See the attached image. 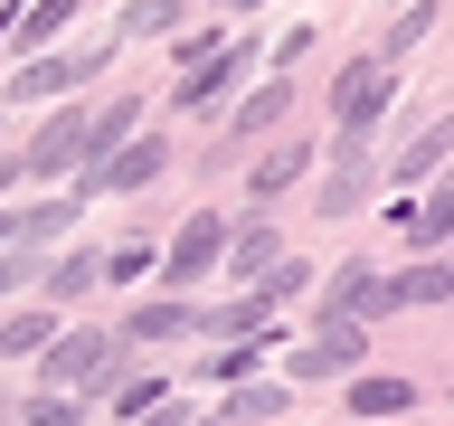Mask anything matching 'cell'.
<instances>
[{
    "mask_svg": "<svg viewBox=\"0 0 454 426\" xmlns=\"http://www.w3.org/2000/svg\"><path fill=\"white\" fill-rule=\"evenodd\" d=\"M95 379H105V341H95V332H67L48 351V389H95Z\"/></svg>",
    "mask_w": 454,
    "mask_h": 426,
    "instance_id": "1",
    "label": "cell"
},
{
    "mask_svg": "<svg viewBox=\"0 0 454 426\" xmlns=\"http://www.w3.org/2000/svg\"><path fill=\"white\" fill-rule=\"evenodd\" d=\"M388 105V67H350L340 76V123H350V142H360V123Z\"/></svg>",
    "mask_w": 454,
    "mask_h": 426,
    "instance_id": "2",
    "label": "cell"
},
{
    "mask_svg": "<svg viewBox=\"0 0 454 426\" xmlns=\"http://www.w3.org/2000/svg\"><path fill=\"white\" fill-rule=\"evenodd\" d=\"M350 360H360V322H332L312 351H294V369H303V379H332V369H350Z\"/></svg>",
    "mask_w": 454,
    "mask_h": 426,
    "instance_id": "3",
    "label": "cell"
},
{
    "mask_svg": "<svg viewBox=\"0 0 454 426\" xmlns=\"http://www.w3.org/2000/svg\"><path fill=\"white\" fill-rule=\"evenodd\" d=\"M208 256H218V218H190V227H180V247H170V275H199Z\"/></svg>",
    "mask_w": 454,
    "mask_h": 426,
    "instance_id": "4",
    "label": "cell"
},
{
    "mask_svg": "<svg viewBox=\"0 0 454 426\" xmlns=\"http://www.w3.org/2000/svg\"><path fill=\"white\" fill-rule=\"evenodd\" d=\"M407 379H360V389H350V407H360V417H397V407H407Z\"/></svg>",
    "mask_w": 454,
    "mask_h": 426,
    "instance_id": "5",
    "label": "cell"
},
{
    "mask_svg": "<svg viewBox=\"0 0 454 426\" xmlns=\"http://www.w3.org/2000/svg\"><path fill=\"white\" fill-rule=\"evenodd\" d=\"M85 67H95V57H48V67H28V76H20V95H57V85H76Z\"/></svg>",
    "mask_w": 454,
    "mask_h": 426,
    "instance_id": "6",
    "label": "cell"
},
{
    "mask_svg": "<svg viewBox=\"0 0 454 426\" xmlns=\"http://www.w3.org/2000/svg\"><path fill=\"white\" fill-rule=\"evenodd\" d=\"M67 20H76V0H38V10L20 20V48H38V38H48V28H67Z\"/></svg>",
    "mask_w": 454,
    "mask_h": 426,
    "instance_id": "7",
    "label": "cell"
},
{
    "mask_svg": "<svg viewBox=\"0 0 454 426\" xmlns=\"http://www.w3.org/2000/svg\"><path fill=\"white\" fill-rule=\"evenodd\" d=\"M445 142H454V123H435L426 142H407V162H397V180H417V170H435V152H445Z\"/></svg>",
    "mask_w": 454,
    "mask_h": 426,
    "instance_id": "8",
    "label": "cell"
},
{
    "mask_svg": "<svg viewBox=\"0 0 454 426\" xmlns=\"http://www.w3.org/2000/svg\"><path fill=\"white\" fill-rule=\"evenodd\" d=\"M275 114H284V85H265V95H255V105L237 114V123H227V133H265V123H275Z\"/></svg>",
    "mask_w": 454,
    "mask_h": 426,
    "instance_id": "9",
    "label": "cell"
},
{
    "mask_svg": "<svg viewBox=\"0 0 454 426\" xmlns=\"http://www.w3.org/2000/svg\"><path fill=\"white\" fill-rule=\"evenodd\" d=\"M123 123H133V105H114V114H95V123H85V152H114V142H123Z\"/></svg>",
    "mask_w": 454,
    "mask_h": 426,
    "instance_id": "10",
    "label": "cell"
},
{
    "mask_svg": "<svg viewBox=\"0 0 454 426\" xmlns=\"http://www.w3.org/2000/svg\"><path fill=\"white\" fill-rule=\"evenodd\" d=\"M133 332H142V341H170V332H190V312H170V304L152 312V304H142V312H133Z\"/></svg>",
    "mask_w": 454,
    "mask_h": 426,
    "instance_id": "11",
    "label": "cell"
},
{
    "mask_svg": "<svg viewBox=\"0 0 454 426\" xmlns=\"http://www.w3.org/2000/svg\"><path fill=\"white\" fill-rule=\"evenodd\" d=\"M284 180H303V152H275V162L255 170V199H265V190H284Z\"/></svg>",
    "mask_w": 454,
    "mask_h": 426,
    "instance_id": "12",
    "label": "cell"
},
{
    "mask_svg": "<svg viewBox=\"0 0 454 426\" xmlns=\"http://www.w3.org/2000/svg\"><path fill=\"white\" fill-rule=\"evenodd\" d=\"M0 341H10V351H38V341H48V312H10V332H0Z\"/></svg>",
    "mask_w": 454,
    "mask_h": 426,
    "instance_id": "13",
    "label": "cell"
},
{
    "mask_svg": "<svg viewBox=\"0 0 454 426\" xmlns=\"http://www.w3.org/2000/svg\"><path fill=\"white\" fill-rule=\"evenodd\" d=\"M152 170H161V142H152V152H123V162L105 170V180H152Z\"/></svg>",
    "mask_w": 454,
    "mask_h": 426,
    "instance_id": "14",
    "label": "cell"
}]
</instances>
